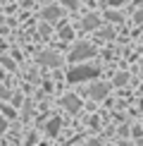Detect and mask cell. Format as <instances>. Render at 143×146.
<instances>
[{"label":"cell","mask_w":143,"mask_h":146,"mask_svg":"<svg viewBox=\"0 0 143 146\" xmlns=\"http://www.w3.org/2000/svg\"><path fill=\"white\" fill-rule=\"evenodd\" d=\"M93 77H98V70H95V67H88V65H76V67H72L69 74H67V79H69L72 84L86 82V79H93Z\"/></svg>","instance_id":"obj_1"},{"label":"cell","mask_w":143,"mask_h":146,"mask_svg":"<svg viewBox=\"0 0 143 146\" xmlns=\"http://www.w3.org/2000/svg\"><path fill=\"white\" fill-rule=\"evenodd\" d=\"M93 53H95V50H93V46H88V43H79V46H74V50H72L69 60H72V62H79V60L91 58Z\"/></svg>","instance_id":"obj_2"},{"label":"cell","mask_w":143,"mask_h":146,"mask_svg":"<svg viewBox=\"0 0 143 146\" xmlns=\"http://www.w3.org/2000/svg\"><path fill=\"white\" fill-rule=\"evenodd\" d=\"M107 91H110V84H93L91 89H88V96H93L95 101H100V98H105L107 96Z\"/></svg>","instance_id":"obj_3"},{"label":"cell","mask_w":143,"mask_h":146,"mask_svg":"<svg viewBox=\"0 0 143 146\" xmlns=\"http://www.w3.org/2000/svg\"><path fill=\"white\" fill-rule=\"evenodd\" d=\"M38 62L48 65V67H57V65H60V58L55 55V53H41V55H38Z\"/></svg>","instance_id":"obj_4"},{"label":"cell","mask_w":143,"mask_h":146,"mask_svg":"<svg viewBox=\"0 0 143 146\" xmlns=\"http://www.w3.org/2000/svg\"><path fill=\"white\" fill-rule=\"evenodd\" d=\"M62 106L67 108L69 113H76V110L81 108V101L76 98V96H64V98H62Z\"/></svg>","instance_id":"obj_5"},{"label":"cell","mask_w":143,"mask_h":146,"mask_svg":"<svg viewBox=\"0 0 143 146\" xmlns=\"http://www.w3.org/2000/svg\"><path fill=\"white\" fill-rule=\"evenodd\" d=\"M60 15H62V10L55 7V5H50V7L43 10V19L45 22H55V19H60Z\"/></svg>","instance_id":"obj_6"},{"label":"cell","mask_w":143,"mask_h":146,"mask_svg":"<svg viewBox=\"0 0 143 146\" xmlns=\"http://www.w3.org/2000/svg\"><path fill=\"white\" fill-rule=\"evenodd\" d=\"M81 27L86 29V31H91V29H98V27H100V19H98V17H95V15H88L86 19L81 22Z\"/></svg>","instance_id":"obj_7"},{"label":"cell","mask_w":143,"mask_h":146,"mask_svg":"<svg viewBox=\"0 0 143 146\" xmlns=\"http://www.w3.org/2000/svg\"><path fill=\"white\" fill-rule=\"evenodd\" d=\"M60 125H62V120H57V117H55V120H52L50 125L45 127V132H48V134H55V132L60 129Z\"/></svg>","instance_id":"obj_8"},{"label":"cell","mask_w":143,"mask_h":146,"mask_svg":"<svg viewBox=\"0 0 143 146\" xmlns=\"http://www.w3.org/2000/svg\"><path fill=\"white\" fill-rule=\"evenodd\" d=\"M127 79H129V74H127V72H122V74L115 77V84H127Z\"/></svg>","instance_id":"obj_9"},{"label":"cell","mask_w":143,"mask_h":146,"mask_svg":"<svg viewBox=\"0 0 143 146\" xmlns=\"http://www.w3.org/2000/svg\"><path fill=\"white\" fill-rule=\"evenodd\" d=\"M107 19H112V22H122V15H117V12H107Z\"/></svg>","instance_id":"obj_10"},{"label":"cell","mask_w":143,"mask_h":146,"mask_svg":"<svg viewBox=\"0 0 143 146\" xmlns=\"http://www.w3.org/2000/svg\"><path fill=\"white\" fill-rule=\"evenodd\" d=\"M64 5H67V7H76V5H79V0H62Z\"/></svg>","instance_id":"obj_11"},{"label":"cell","mask_w":143,"mask_h":146,"mask_svg":"<svg viewBox=\"0 0 143 146\" xmlns=\"http://www.w3.org/2000/svg\"><path fill=\"white\" fill-rule=\"evenodd\" d=\"M100 34H103V38H110V36H112V31H110V29H103Z\"/></svg>","instance_id":"obj_12"},{"label":"cell","mask_w":143,"mask_h":146,"mask_svg":"<svg viewBox=\"0 0 143 146\" xmlns=\"http://www.w3.org/2000/svg\"><path fill=\"white\" fill-rule=\"evenodd\" d=\"M5 127H7V122L3 120V115H0V132H5Z\"/></svg>","instance_id":"obj_13"},{"label":"cell","mask_w":143,"mask_h":146,"mask_svg":"<svg viewBox=\"0 0 143 146\" xmlns=\"http://www.w3.org/2000/svg\"><path fill=\"white\" fill-rule=\"evenodd\" d=\"M136 22H143V10H141V12H136Z\"/></svg>","instance_id":"obj_14"},{"label":"cell","mask_w":143,"mask_h":146,"mask_svg":"<svg viewBox=\"0 0 143 146\" xmlns=\"http://www.w3.org/2000/svg\"><path fill=\"white\" fill-rule=\"evenodd\" d=\"M124 0H110V5H122Z\"/></svg>","instance_id":"obj_15"},{"label":"cell","mask_w":143,"mask_h":146,"mask_svg":"<svg viewBox=\"0 0 143 146\" xmlns=\"http://www.w3.org/2000/svg\"><path fill=\"white\" fill-rule=\"evenodd\" d=\"M141 67H143V65H141Z\"/></svg>","instance_id":"obj_16"}]
</instances>
